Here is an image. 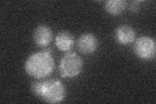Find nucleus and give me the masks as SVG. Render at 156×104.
Segmentation results:
<instances>
[{
  "mask_svg": "<svg viewBox=\"0 0 156 104\" xmlns=\"http://www.w3.org/2000/svg\"><path fill=\"white\" fill-rule=\"evenodd\" d=\"M129 9L131 11L136 12L139 9V4L138 2H133L131 3Z\"/></svg>",
  "mask_w": 156,
  "mask_h": 104,
  "instance_id": "nucleus-11",
  "label": "nucleus"
},
{
  "mask_svg": "<svg viewBox=\"0 0 156 104\" xmlns=\"http://www.w3.org/2000/svg\"><path fill=\"white\" fill-rule=\"evenodd\" d=\"M74 44V38L68 31H61L55 38V45L62 52H68Z\"/></svg>",
  "mask_w": 156,
  "mask_h": 104,
  "instance_id": "nucleus-8",
  "label": "nucleus"
},
{
  "mask_svg": "<svg viewBox=\"0 0 156 104\" xmlns=\"http://www.w3.org/2000/svg\"><path fill=\"white\" fill-rule=\"evenodd\" d=\"M43 81H36L31 85V91L34 95L38 97H41Z\"/></svg>",
  "mask_w": 156,
  "mask_h": 104,
  "instance_id": "nucleus-10",
  "label": "nucleus"
},
{
  "mask_svg": "<svg viewBox=\"0 0 156 104\" xmlns=\"http://www.w3.org/2000/svg\"><path fill=\"white\" fill-rule=\"evenodd\" d=\"M106 11L112 15H118L124 11L127 2L124 0H109L105 3Z\"/></svg>",
  "mask_w": 156,
  "mask_h": 104,
  "instance_id": "nucleus-9",
  "label": "nucleus"
},
{
  "mask_svg": "<svg viewBox=\"0 0 156 104\" xmlns=\"http://www.w3.org/2000/svg\"><path fill=\"white\" fill-rule=\"evenodd\" d=\"M66 90L64 85L57 80L43 81L41 98L50 103H58L64 100Z\"/></svg>",
  "mask_w": 156,
  "mask_h": 104,
  "instance_id": "nucleus-2",
  "label": "nucleus"
},
{
  "mask_svg": "<svg viewBox=\"0 0 156 104\" xmlns=\"http://www.w3.org/2000/svg\"><path fill=\"white\" fill-rule=\"evenodd\" d=\"M98 47V41L96 37L91 33H85L80 36L77 41V48L84 54L94 53Z\"/></svg>",
  "mask_w": 156,
  "mask_h": 104,
  "instance_id": "nucleus-5",
  "label": "nucleus"
},
{
  "mask_svg": "<svg viewBox=\"0 0 156 104\" xmlns=\"http://www.w3.org/2000/svg\"><path fill=\"white\" fill-rule=\"evenodd\" d=\"M24 66L29 76L41 79L51 75L54 70L55 62L50 52L42 51L29 56Z\"/></svg>",
  "mask_w": 156,
  "mask_h": 104,
  "instance_id": "nucleus-1",
  "label": "nucleus"
},
{
  "mask_svg": "<svg viewBox=\"0 0 156 104\" xmlns=\"http://www.w3.org/2000/svg\"><path fill=\"white\" fill-rule=\"evenodd\" d=\"M136 33L134 29L128 25H122L116 29L115 37L117 42L122 45H128L135 38Z\"/></svg>",
  "mask_w": 156,
  "mask_h": 104,
  "instance_id": "nucleus-7",
  "label": "nucleus"
},
{
  "mask_svg": "<svg viewBox=\"0 0 156 104\" xmlns=\"http://www.w3.org/2000/svg\"><path fill=\"white\" fill-rule=\"evenodd\" d=\"M53 38L51 29L45 25L38 26L34 31L33 39L37 45L46 47L50 44Z\"/></svg>",
  "mask_w": 156,
  "mask_h": 104,
  "instance_id": "nucleus-6",
  "label": "nucleus"
},
{
  "mask_svg": "<svg viewBox=\"0 0 156 104\" xmlns=\"http://www.w3.org/2000/svg\"><path fill=\"white\" fill-rule=\"evenodd\" d=\"M133 49L136 56L140 59L151 60L155 56V42L150 37H141L135 41Z\"/></svg>",
  "mask_w": 156,
  "mask_h": 104,
  "instance_id": "nucleus-4",
  "label": "nucleus"
},
{
  "mask_svg": "<svg viewBox=\"0 0 156 104\" xmlns=\"http://www.w3.org/2000/svg\"><path fill=\"white\" fill-rule=\"evenodd\" d=\"M83 61L75 53H68L62 57L59 64V71L63 77H74L82 70Z\"/></svg>",
  "mask_w": 156,
  "mask_h": 104,
  "instance_id": "nucleus-3",
  "label": "nucleus"
}]
</instances>
